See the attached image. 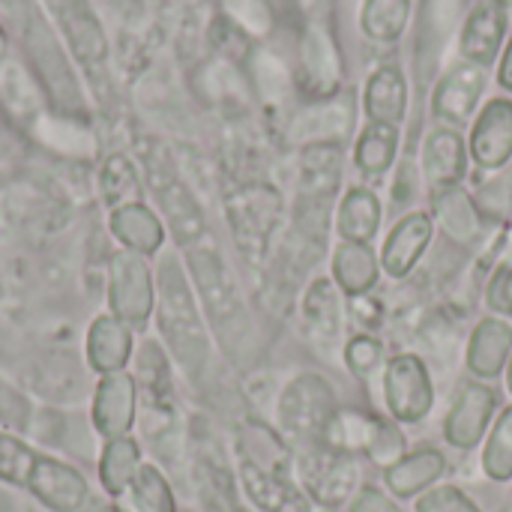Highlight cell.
I'll use <instances>...</instances> for the list:
<instances>
[{
    "instance_id": "44dd1931",
    "label": "cell",
    "mask_w": 512,
    "mask_h": 512,
    "mask_svg": "<svg viewBox=\"0 0 512 512\" xmlns=\"http://www.w3.org/2000/svg\"><path fill=\"white\" fill-rule=\"evenodd\" d=\"M432 207H435V219H438L441 231L453 243L483 246V240H486V216L462 186H450V189L435 192Z\"/></svg>"
},
{
    "instance_id": "3957f363",
    "label": "cell",
    "mask_w": 512,
    "mask_h": 512,
    "mask_svg": "<svg viewBox=\"0 0 512 512\" xmlns=\"http://www.w3.org/2000/svg\"><path fill=\"white\" fill-rule=\"evenodd\" d=\"M294 468L303 480V492L309 495V501L321 507H342L354 495L360 480L357 456L342 453L324 441L300 444Z\"/></svg>"
},
{
    "instance_id": "603a6c76",
    "label": "cell",
    "mask_w": 512,
    "mask_h": 512,
    "mask_svg": "<svg viewBox=\"0 0 512 512\" xmlns=\"http://www.w3.org/2000/svg\"><path fill=\"white\" fill-rule=\"evenodd\" d=\"M336 231L345 243H372L381 219H384V207L378 201V195L366 186H351L339 204H336Z\"/></svg>"
},
{
    "instance_id": "4dcf8cb0",
    "label": "cell",
    "mask_w": 512,
    "mask_h": 512,
    "mask_svg": "<svg viewBox=\"0 0 512 512\" xmlns=\"http://www.w3.org/2000/svg\"><path fill=\"white\" fill-rule=\"evenodd\" d=\"M345 363L357 378H372L378 369H384V345L372 333H357L345 345Z\"/></svg>"
},
{
    "instance_id": "8992f818",
    "label": "cell",
    "mask_w": 512,
    "mask_h": 512,
    "mask_svg": "<svg viewBox=\"0 0 512 512\" xmlns=\"http://www.w3.org/2000/svg\"><path fill=\"white\" fill-rule=\"evenodd\" d=\"M345 60L333 30L324 21H309L300 36V81L309 99H330L342 93Z\"/></svg>"
},
{
    "instance_id": "f1b7e54d",
    "label": "cell",
    "mask_w": 512,
    "mask_h": 512,
    "mask_svg": "<svg viewBox=\"0 0 512 512\" xmlns=\"http://www.w3.org/2000/svg\"><path fill=\"white\" fill-rule=\"evenodd\" d=\"M138 474V447L132 441H114L102 459V480L111 492H123L132 486Z\"/></svg>"
},
{
    "instance_id": "e575fe53",
    "label": "cell",
    "mask_w": 512,
    "mask_h": 512,
    "mask_svg": "<svg viewBox=\"0 0 512 512\" xmlns=\"http://www.w3.org/2000/svg\"><path fill=\"white\" fill-rule=\"evenodd\" d=\"M417 512H480V507L456 486H438L417 501Z\"/></svg>"
},
{
    "instance_id": "b9f144b4",
    "label": "cell",
    "mask_w": 512,
    "mask_h": 512,
    "mask_svg": "<svg viewBox=\"0 0 512 512\" xmlns=\"http://www.w3.org/2000/svg\"><path fill=\"white\" fill-rule=\"evenodd\" d=\"M492 3H498L501 9H510V6H512V0H492Z\"/></svg>"
},
{
    "instance_id": "d4e9b609",
    "label": "cell",
    "mask_w": 512,
    "mask_h": 512,
    "mask_svg": "<svg viewBox=\"0 0 512 512\" xmlns=\"http://www.w3.org/2000/svg\"><path fill=\"white\" fill-rule=\"evenodd\" d=\"M399 126L366 123L354 141V165L363 177H384L399 156Z\"/></svg>"
},
{
    "instance_id": "1f68e13d",
    "label": "cell",
    "mask_w": 512,
    "mask_h": 512,
    "mask_svg": "<svg viewBox=\"0 0 512 512\" xmlns=\"http://www.w3.org/2000/svg\"><path fill=\"white\" fill-rule=\"evenodd\" d=\"M255 75H258V87L261 93L270 99V102H285L294 90V81H291V72L288 66L276 57V54H258L255 60Z\"/></svg>"
},
{
    "instance_id": "83f0119b",
    "label": "cell",
    "mask_w": 512,
    "mask_h": 512,
    "mask_svg": "<svg viewBox=\"0 0 512 512\" xmlns=\"http://www.w3.org/2000/svg\"><path fill=\"white\" fill-rule=\"evenodd\" d=\"M483 468L498 483L512 477V405L498 417V423L489 435V444L483 450Z\"/></svg>"
},
{
    "instance_id": "4fadbf2b",
    "label": "cell",
    "mask_w": 512,
    "mask_h": 512,
    "mask_svg": "<svg viewBox=\"0 0 512 512\" xmlns=\"http://www.w3.org/2000/svg\"><path fill=\"white\" fill-rule=\"evenodd\" d=\"M468 159H471L468 141L453 126L438 123L423 138L420 168H423V177L432 186V192H441V189H450V186H462V180L468 174Z\"/></svg>"
},
{
    "instance_id": "484cf974",
    "label": "cell",
    "mask_w": 512,
    "mask_h": 512,
    "mask_svg": "<svg viewBox=\"0 0 512 512\" xmlns=\"http://www.w3.org/2000/svg\"><path fill=\"white\" fill-rule=\"evenodd\" d=\"M447 468L444 453L438 450H417L411 456H402L396 465L387 468V486L399 498H414L417 492L429 489Z\"/></svg>"
},
{
    "instance_id": "cb8c5ba5",
    "label": "cell",
    "mask_w": 512,
    "mask_h": 512,
    "mask_svg": "<svg viewBox=\"0 0 512 512\" xmlns=\"http://www.w3.org/2000/svg\"><path fill=\"white\" fill-rule=\"evenodd\" d=\"M345 297L372 294L381 279V261L372 252V243H339L333 252V276Z\"/></svg>"
},
{
    "instance_id": "ffe728a7",
    "label": "cell",
    "mask_w": 512,
    "mask_h": 512,
    "mask_svg": "<svg viewBox=\"0 0 512 512\" xmlns=\"http://www.w3.org/2000/svg\"><path fill=\"white\" fill-rule=\"evenodd\" d=\"M363 111L369 123L402 126L408 117V78L399 63H381L363 84Z\"/></svg>"
},
{
    "instance_id": "277c9868",
    "label": "cell",
    "mask_w": 512,
    "mask_h": 512,
    "mask_svg": "<svg viewBox=\"0 0 512 512\" xmlns=\"http://www.w3.org/2000/svg\"><path fill=\"white\" fill-rule=\"evenodd\" d=\"M336 411L333 387L315 372L297 375L279 396V426L297 444L321 441Z\"/></svg>"
},
{
    "instance_id": "74e56055",
    "label": "cell",
    "mask_w": 512,
    "mask_h": 512,
    "mask_svg": "<svg viewBox=\"0 0 512 512\" xmlns=\"http://www.w3.org/2000/svg\"><path fill=\"white\" fill-rule=\"evenodd\" d=\"M351 512H402L387 495H381L378 489H363L360 498L354 501Z\"/></svg>"
},
{
    "instance_id": "836d02e7",
    "label": "cell",
    "mask_w": 512,
    "mask_h": 512,
    "mask_svg": "<svg viewBox=\"0 0 512 512\" xmlns=\"http://www.w3.org/2000/svg\"><path fill=\"white\" fill-rule=\"evenodd\" d=\"M483 297H486V306L492 309V315L498 318H512V258H501L486 285H483Z\"/></svg>"
},
{
    "instance_id": "2e32d148",
    "label": "cell",
    "mask_w": 512,
    "mask_h": 512,
    "mask_svg": "<svg viewBox=\"0 0 512 512\" xmlns=\"http://www.w3.org/2000/svg\"><path fill=\"white\" fill-rule=\"evenodd\" d=\"M495 408H498V396L489 384H477V381L465 384L447 414V423H444L447 441L459 450L477 447L492 423Z\"/></svg>"
},
{
    "instance_id": "e0dca14e",
    "label": "cell",
    "mask_w": 512,
    "mask_h": 512,
    "mask_svg": "<svg viewBox=\"0 0 512 512\" xmlns=\"http://www.w3.org/2000/svg\"><path fill=\"white\" fill-rule=\"evenodd\" d=\"M435 234V222L429 213L423 210H411L405 213L387 234L384 249H381V270L393 279H405L417 261L423 258V252L429 249Z\"/></svg>"
},
{
    "instance_id": "d590c367",
    "label": "cell",
    "mask_w": 512,
    "mask_h": 512,
    "mask_svg": "<svg viewBox=\"0 0 512 512\" xmlns=\"http://www.w3.org/2000/svg\"><path fill=\"white\" fill-rule=\"evenodd\" d=\"M228 9L234 12V18L246 27V30H252V33H267L270 30V24H273V15H270V9H267V3L264 0H228Z\"/></svg>"
},
{
    "instance_id": "ac0fdd59",
    "label": "cell",
    "mask_w": 512,
    "mask_h": 512,
    "mask_svg": "<svg viewBox=\"0 0 512 512\" xmlns=\"http://www.w3.org/2000/svg\"><path fill=\"white\" fill-rule=\"evenodd\" d=\"M468 0H423L417 18V66L423 78H432L438 69V57L444 54L447 39L462 24Z\"/></svg>"
},
{
    "instance_id": "5b68a950",
    "label": "cell",
    "mask_w": 512,
    "mask_h": 512,
    "mask_svg": "<svg viewBox=\"0 0 512 512\" xmlns=\"http://www.w3.org/2000/svg\"><path fill=\"white\" fill-rule=\"evenodd\" d=\"M384 399L399 423H420L435 405V387L417 354H399L384 366Z\"/></svg>"
},
{
    "instance_id": "9c48e42d",
    "label": "cell",
    "mask_w": 512,
    "mask_h": 512,
    "mask_svg": "<svg viewBox=\"0 0 512 512\" xmlns=\"http://www.w3.org/2000/svg\"><path fill=\"white\" fill-rule=\"evenodd\" d=\"M345 147L339 144H312L300 150L297 168V207L333 210L342 189Z\"/></svg>"
},
{
    "instance_id": "7402d4cb",
    "label": "cell",
    "mask_w": 512,
    "mask_h": 512,
    "mask_svg": "<svg viewBox=\"0 0 512 512\" xmlns=\"http://www.w3.org/2000/svg\"><path fill=\"white\" fill-rule=\"evenodd\" d=\"M512 357V324L507 318H498V315H489L483 318L474 333H471V342H468V369L477 375V378H498Z\"/></svg>"
},
{
    "instance_id": "6da1fadb",
    "label": "cell",
    "mask_w": 512,
    "mask_h": 512,
    "mask_svg": "<svg viewBox=\"0 0 512 512\" xmlns=\"http://www.w3.org/2000/svg\"><path fill=\"white\" fill-rule=\"evenodd\" d=\"M189 261H192L195 282L201 288V297L207 303L213 327L219 330L222 345L228 348L231 357L243 363V357L252 354L255 348V333H252V321H249V312L243 306V297L237 291L231 270L225 267L216 249H192Z\"/></svg>"
},
{
    "instance_id": "ab89813d",
    "label": "cell",
    "mask_w": 512,
    "mask_h": 512,
    "mask_svg": "<svg viewBox=\"0 0 512 512\" xmlns=\"http://www.w3.org/2000/svg\"><path fill=\"white\" fill-rule=\"evenodd\" d=\"M498 84L507 93H512V36L507 39V45H504V51L498 57Z\"/></svg>"
},
{
    "instance_id": "d6a6232c",
    "label": "cell",
    "mask_w": 512,
    "mask_h": 512,
    "mask_svg": "<svg viewBox=\"0 0 512 512\" xmlns=\"http://www.w3.org/2000/svg\"><path fill=\"white\" fill-rule=\"evenodd\" d=\"M477 207L483 210V216L492 219H510L512 216V171H495V177L480 186L477 192Z\"/></svg>"
},
{
    "instance_id": "30bf717a",
    "label": "cell",
    "mask_w": 512,
    "mask_h": 512,
    "mask_svg": "<svg viewBox=\"0 0 512 512\" xmlns=\"http://www.w3.org/2000/svg\"><path fill=\"white\" fill-rule=\"evenodd\" d=\"M468 153L471 159L495 174L512 162V99L495 96L489 99L477 117L471 120V135H468Z\"/></svg>"
},
{
    "instance_id": "9a60e30c",
    "label": "cell",
    "mask_w": 512,
    "mask_h": 512,
    "mask_svg": "<svg viewBox=\"0 0 512 512\" xmlns=\"http://www.w3.org/2000/svg\"><path fill=\"white\" fill-rule=\"evenodd\" d=\"M342 291L330 276H315L303 294L300 312H303V327L309 333L312 342L330 348V345H342V333H345V303H342Z\"/></svg>"
},
{
    "instance_id": "4316f807",
    "label": "cell",
    "mask_w": 512,
    "mask_h": 512,
    "mask_svg": "<svg viewBox=\"0 0 512 512\" xmlns=\"http://www.w3.org/2000/svg\"><path fill=\"white\" fill-rule=\"evenodd\" d=\"M411 24V0H363L360 30L366 39L393 45L405 36Z\"/></svg>"
},
{
    "instance_id": "5bb4252c",
    "label": "cell",
    "mask_w": 512,
    "mask_h": 512,
    "mask_svg": "<svg viewBox=\"0 0 512 512\" xmlns=\"http://www.w3.org/2000/svg\"><path fill=\"white\" fill-rule=\"evenodd\" d=\"M507 45V9L492 0H480L462 21L459 54L462 60L489 69Z\"/></svg>"
},
{
    "instance_id": "7a4b0ae2",
    "label": "cell",
    "mask_w": 512,
    "mask_h": 512,
    "mask_svg": "<svg viewBox=\"0 0 512 512\" xmlns=\"http://www.w3.org/2000/svg\"><path fill=\"white\" fill-rule=\"evenodd\" d=\"M321 441L351 456H369L375 465L384 468L396 465L405 456L402 432L393 423L357 408H339Z\"/></svg>"
},
{
    "instance_id": "52a82bcc",
    "label": "cell",
    "mask_w": 512,
    "mask_h": 512,
    "mask_svg": "<svg viewBox=\"0 0 512 512\" xmlns=\"http://www.w3.org/2000/svg\"><path fill=\"white\" fill-rule=\"evenodd\" d=\"M483 93H486V69H480L468 60H459L444 75H438V81H435L432 117L444 126L462 129L483 108L480 105Z\"/></svg>"
},
{
    "instance_id": "f546056e",
    "label": "cell",
    "mask_w": 512,
    "mask_h": 512,
    "mask_svg": "<svg viewBox=\"0 0 512 512\" xmlns=\"http://www.w3.org/2000/svg\"><path fill=\"white\" fill-rule=\"evenodd\" d=\"M132 498L138 512H174L171 489L153 468H138L132 480Z\"/></svg>"
},
{
    "instance_id": "f35d334b",
    "label": "cell",
    "mask_w": 512,
    "mask_h": 512,
    "mask_svg": "<svg viewBox=\"0 0 512 512\" xmlns=\"http://www.w3.org/2000/svg\"><path fill=\"white\" fill-rule=\"evenodd\" d=\"M393 201L396 204H408V201H414V192H417V177L411 174V165H402L399 168V177L393 180Z\"/></svg>"
},
{
    "instance_id": "60d3db41",
    "label": "cell",
    "mask_w": 512,
    "mask_h": 512,
    "mask_svg": "<svg viewBox=\"0 0 512 512\" xmlns=\"http://www.w3.org/2000/svg\"><path fill=\"white\" fill-rule=\"evenodd\" d=\"M507 387H510V393H512V357H510V363H507Z\"/></svg>"
},
{
    "instance_id": "8d00e7d4",
    "label": "cell",
    "mask_w": 512,
    "mask_h": 512,
    "mask_svg": "<svg viewBox=\"0 0 512 512\" xmlns=\"http://www.w3.org/2000/svg\"><path fill=\"white\" fill-rule=\"evenodd\" d=\"M351 312H354V321H360L363 327H375L384 315H381V303L372 297V294H360V297H351Z\"/></svg>"
},
{
    "instance_id": "7c38bea8",
    "label": "cell",
    "mask_w": 512,
    "mask_h": 512,
    "mask_svg": "<svg viewBox=\"0 0 512 512\" xmlns=\"http://www.w3.org/2000/svg\"><path fill=\"white\" fill-rule=\"evenodd\" d=\"M162 330H168L174 348L183 357L186 369H198L204 363V330L186 294L183 276L174 267H165V306H162Z\"/></svg>"
},
{
    "instance_id": "8fae6325",
    "label": "cell",
    "mask_w": 512,
    "mask_h": 512,
    "mask_svg": "<svg viewBox=\"0 0 512 512\" xmlns=\"http://www.w3.org/2000/svg\"><path fill=\"white\" fill-rule=\"evenodd\" d=\"M240 480L249 501L264 512H312L309 495L297 486L291 468L285 465H258L240 459Z\"/></svg>"
},
{
    "instance_id": "ba28073f",
    "label": "cell",
    "mask_w": 512,
    "mask_h": 512,
    "mask_svg": "<svg viewBox=\"0 0 512 512\" xmlns=\"http://www.w3.org/2000/svg\"><path fill=\"white\" fill-rule=\"evenodd\" d=\"M354 96L336 93L330 99H315L306 108H300L291 120V141L303 150L312 144H339L345 147L354 132Z\"/></svg>"
},
{
    "instance_id": "d6986e66",
    "label": "cell",
    "mask_w": 512,
    "mask_h": 512,
    "mask_svg": "<svg viewBox=\"0 0 512 512\" xmlns=\"http://www.w3.org/2000/svg\"><path fill=\"white\" fill-rule=\"evenodd\" d=\"M279 216H282V201H279L276 189H267V186L249 189L234 204V231H237L243 249L258 258L267 255L270 237L279 228Z\"/></svg>"
}]
</instances>
